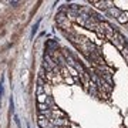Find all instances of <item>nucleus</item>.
<instances>
[{"mask_svg":"<svg viewBox=\"0 0 128 128\" xmlns=\"http://www.w3.org/2000/svg\"><path fill=\"white\" fill-rule=\"evenodd\" d=\"M51 125H54V127H68V120L66 118H48Z\"/></svg>","mask_w":128,"mask_h":128,"instance_id":"nucleus-1","label":"nucleus"},{"mask_svg":"<svg viewBox=\"0 0 128 128\" xmlns=\"http://www.w3.org/2000/svg\"><path fill=\"white\" fill-rule=\"evenodd\" d=\"M38 125H40L41 128H48L50 127V121H48V118H46V117L38 115Z\"/></svg>","mask_w":128,"mask_h":128,"instance_id":"nucleus-2","label":"nucleus"},{"mask_svg":"<svg viewBox=\"0 0 128 128\" xmlns=\"http://www.w3.org/2000/svg\"><path fill=\"white\" fill-rule=\"evenodd\" d=\"M117 20H118L121 24H128V13L127 12H121V14L117 17Z\"/></svg>","mask_w":128,"mask_h":128,"instance_id":"nucleus-3","label":"nucleus"},{"mask_svg":"<svg viewBox=\"0 0 128 128\" xmlns=\"http://www.w3.org/2000/svg\"><path fill=\"white\" fill-rule=\"evenodd\" d=\"M108 13H110L111 16H114V17H118L120 14H121V10L117 9V7H112V6H110V7H108Z\"/></svg>","mask_w":128,"mask_h":128,"instance_id":"nucleus-4","label":"nucleus"},{"mask_svg":"<svg viewBox=\"0 0 128 128\" xmlns=\"http://www.w3.org/2000/svg\"><path fill=\"white\" fill-rule=\"evenodd\" d=\"M66 68H67V71H68L70 77H77V76H78L77 70L74 68V67H71V66H66Z\"/></svg>","mask_w":128,"mask_h":128,"instance_id":"nucleus-5","label":"nucleus"},{"mask_svg":"<svg viewBox=\"0 0 128 128\" xmlns=\"http://www.w3.org/2000/svg\"><path fill=\"white\" fill-rule=\"evenodd\" d=\"M47 97L48 96H46V94H38V96H37V102H38V104H46Z\"/></svg>","mask_w":128,"mask_h":128,"instance_id":"nucleus-6","label":"nucleus"},{"mask_svg":"<svg viewBox=\"0 0 128 128\" xmlns=\"http://www.w3.org/2000/svg\"><path fill=\"white\" fill-rule=\"evenodd\" d=\"M61 80H63V78L60 77V74H54V76H53V78H51L50 81H51V84H57V82H60Z\"/></svg>","mask_w":128,"mask_h":128,"instance_id":"nucleus-7","label":"nucleus"},{"mask_svg":"<svg viewBox=\"0 0 128 128\" xmlns=\"http://www.w3.org/2000/svg\"><path fill=\"white\" fill-rule=\"evenodd\" d=\"M96 33H97V36L100 37V38H104V37H105V33H104V32H102V30L100 28V26H98V28L96 30Z\"/></svg>","mask_w":128,"mask_h":128,"instance_id":"nucleus-8","label":"nucleus"},{"mask_svg":"<svg viewBox=\"0 0 128 128\" xmlns=\"http://www.w3.org/2000/svg\"><path fill=\"white\" fill-rule=\"evenodd\" d=\"M64 81L67 82V84H70V86H71V84H74V78H73V77H70V76H68V77H66V78H64Z\"/></svg>","mask_w":128,"mask_h":128,"instance_id":"nucleus-9","label":"nucleus"}]
</instances>
